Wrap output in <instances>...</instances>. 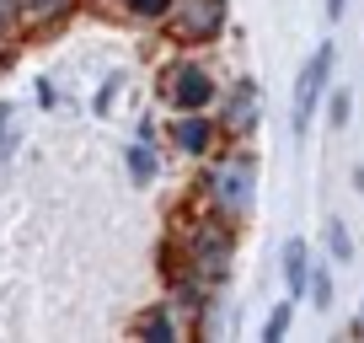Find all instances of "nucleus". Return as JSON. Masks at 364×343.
I'll list each match as a JSON object with an SVG mask.
<instances>
[{"instance_id":"f257e3e1","label":"nucleus","mask_w":364,"mask_h":343,"mask_svg":"<svg viewBox=\"0 0 364 343\" xmlns=\"http://www.w3.org/2000/svg\"><path fill=\"white\" fill-rule=\"evenodd\" d=\"M236 231L241 226L220 220L215 209H188L177 220V231H171V241H166V263L193 268L198 279H209L220 290L230 279V268H236Z\"/></svg>"},{"instance_id":"f03ea898","label":"nucleus","mask_w":364,"mask_h":343,"mask_svg":"<svg viewBox=\"0 0 364 343\" xmlns=\"http://www.w3.org/2000/svg\"><path fill=\"white\" fill-rule=\"evenodd\" d=\"M198 199H204V209H215L220 220L247 226L252 209H257V156L241 150L236 139L220 145L215 156L204 161V172H198Z\"/></svg>"},{"instance_id":"7ed1b4c3","label":"nucleus","mask_w":364,"mask_h":343,"mask_svg":"<svg viewBox=\"0 0 364 343\" xmlns=\"http://www.w3.org/2000/svg\"><path fill=\"white\" fill-rule=\"evenodd\" d=\"M220 92H225V86L215 80V70H209L204 59H193V48L161 70V102H166L171 113H215Z\"/></svg>"},{"instance_id":"20e7f679","label":"nucleus","mask_w":364,"mask_h":343,"mask_svg":"<svg viewBox=\"0 0 364 343\" xmlns=\"http://www.w3.org/2000/svg\"><path fill=\"white\" fill-rule=\"evenodd\" d=\"M230 22V0H171V11H166V38L171 48H209L220 43V33H225Z\"/></svg>"},{"instance_id":"39448f33","label":"nucleus","mask_w":364,"mask_h":343,"mask_svg":"<svg viewBox=\"0 0 364 343\" xmlns=\"http://www.w3.org/2000/svg\"><path fill=\"white\" fill-rule=\"evenodd\" d=\"M257 118H262V92H257V80H252V75L230 80L225 92H220V102H215V124H220V134H225V145H230V139L241 145V139L257 129Z\"/></svg>"},{"instance_id":"423d86ee","label":"nucleus","mask_w":364,"mask_h":343,"mask_svg":"<svg viewBox=\"0 0 364 343\" xmlns=\"http://www.w3.org/2000/svg\"><path fill=\"white\" fill-rule=\"evenodd\" d=\"M327 80H332V43H316V54H311L306 65H300V75H295V97H289V129H295V134L311 129Z\"/></svg>"},{"instance_id":"0eeeda50","label":"nucleus","mask_w":364,"mask_h":343,"mask_svg":"<svg viewBox=\"0 0 364 343\" xmlns=\"http://www.w3.org/2000/svg\"><path fill=\"white\" fill-rule=\"evenodd\" d=\"M166 139H171V150H177V156H188V161H209L220 145H225L215 113H171Z\"/></svg>"},{"instance_id":"6e6552de","label":"nucleus","mask_w":364,"mask_h":343,"mask_svg":"<svg viewBox=\"0 0 364 343\" xmlns=\"http://www.w3.org/2000/svg\"><path fill=\"white\" fill-rule=\"evenodd\" d=\"M129 327H134L139 343H177L182 332H188V322H182V311L171 306V300H156V306H145Z\"/></svg>"},{"instance_id":"1a4fd4ad","label":"nucleus","mask_w":364,"mask_h":343,"mask_svg":"<svg viewBox=\"0 0 364 343\" xmlns=\"http://www.w3.org/2000/svg\"><path fill=\"white\" fill-rule=\"evenodd\" d=\"M311 274H316V268H311V247H306L300 236L284 241V290H289L295 300L311 295Z\"/></svg>"},{"instance_id":"9d476101","label":"nucleus","mask_w":364,"mask_h":343,"mask_svg":"<svg viewBox=\"0 0 364 343\" xmlns=\"http://www.w3.org/2000/svg\"><path fill=\"white\" fill-rule=\"evenodd\" d=\"M16 6H22L27 27H54V22H65V16L75 11L80 0H16Z\"/></svg>"},{"instance_id":"9b49d317","label":"nucleus","mask_w":364,"mask_h":343,"mask_svg":"<svg viewBox=\"0 0 364 343\" xmlns=\"http://www.w3.org/2000/svg\"><path fill=\"white\" fill-rule=\"evenodd\" d=\"M118 11L129 16V22H166V11H171V0H118Z\"/></svg>"},{"instance_id":"f8f14e48","label":"nucleus","mask_w":364,"mask_h":343,"mask_svg":"<svg viewBox=\"0 0 364 343\" xmlns=\"http://www.w3.org/2000/svg\"><path fill=\"white\" fill-rule=\"evenodd\" d=\"M156 139H134V145H129V177H134V183H150V177H156Z\"/></svg>"},{"instance_id":"ddd939ff","label":"nucleus","mask_w":364,"mask_h":343,"mask_svg":"<svg viewBox=\"0 0 364 343\" xmlns=\"http://www.w3.org/2000/svg\"><path fill=\"white\" fill-rule=\"evenodd\" d=\"M289 317H295V295L289 300H279V306L268 311V322H262V343H279L289 332Z\"/></svg>"},{"instance_id":"4468645a","label":"nucleus","mask_w":364,"mask_h":343,"mask_svg":"<svg viewBox=\"0 0 364 343\" xmlns=\"http://www.w3.org/2000/svg\"><path fill=\"white\" fill-rule=\"evenodd\" d=\"M22 6H16V0H0V54H6V43H11L16 33H22Z\"/></svg>"},{"instance_id":"2eb2a0df","label":"nucleus","mask_w":364,"mask_h":343,"mask_svg":"<svg viewBox=\"0 0 364 343\" xmlns=\"http://www.w3.org/2000/svg\"><path fill=\"white\" fill-rule=\"evenodd\" d=\"M327 247H332V258H338V263H348V258H353V236H348V226H343V220H332V226H327Z\"/></svg>"},{"instance_id":"dca6fc26","label":"nucleus","mask_w":364,"mask_h":343,"mask_svg":"<svg viewBox=\"0 0 364 343\" xmlns=\"http://www.w3.org/2000/svg\"><path fill=\"white\" fill-rule=\"evenodd\" d=\"M311 306H321V311L332 306V279L321 274V268H316V274H311Z\"/></svg>"},{"instance_id":"f3484780","label":"nucleus","mask_w":364,"mask_h":343,"mask_svg":"<svg viewBox=\"0 0 364 343\" xmlns=\"http://www.w3.org/2000/svg\"><path fill=\"white\" fill-rule=\"evenodd\" d=\"M11 124H16V107H11V102H0V150H11V139H16Z\"/></svg>"},{"instance_id":"a211bd4d","label":"nucleus","mask_w":364,"mask_h":343,"mask_svg":"<svg viewBox=\"0 0 364 343\" xmlns=\"http://www.w3.org/2000/svg\"><path fill=\"white\" fill-rule=\"evenodd\" d=\"M343 124H348V92L332 97V129H343Z\"/></svg>"},{"instance_id":"6ab92c4d","label":"nucleus","mask_w":364,"mask_h":343,"mask_svg":"<svg viewBox=\"0 0 364 343\" xmlns=\"http://www.w3.org/2000/svg\"><path fill=\"white\" fill-rule=\"evenodd\" d=\"M343 6H348V0H327V16H332V22L343 16Z\"/></svg>"},{"instance_id":"aec40b11","label":"nucleus","mask_w":364,"mask_h":343,"mask_svg":"<svg viewBox=\"0 0 364 343\" xmlns=\"http://www.w3.org/2000/svg\"><path fill=\"white\" fill-rule=\"evenodd\" d=\"M353 332H359V338H364V306H359V317H353Z\"/></svg>"}]
</instances>
